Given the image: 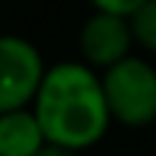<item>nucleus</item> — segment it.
<instances>
[{
	"label": "nucleus",
	"mask_w": 156,
	"mask_h": 156,
	"mask_svg": "<svg viewBox=\"0 0 156 156\" xmlns=\"http://www.w3.org/2000/svg\"><path fill=\"white\" fill-rule=\"evenodd\" d=\"M130 29H133V41L145 52L156 55V0H145L139 9L130 15Z\"/></svg>",
	"instance_id": "6"
},
{
	"label": "nucleus",
	"mask_w": 156,
	"mask_h": 156,
	"mask_svg": "<svg viewBox=\"0 0 156 156\" xmlns=\"http://www.w3.org/2000/svg\"><path fill=\"white\" fill-rule=\"evenodd\" d=\"M133 44L136 41H133V29H130V17L95 9L78 29V52H81L78 61L101 73L116 61L127 58Z\"/></svg>",
	"instance_id": "4"
},
{
	"label": "nucleus",
	"mask_w": 156,
	"mask_h": 156,
	"mask_svg": "<svg viewBox=\"0 0 156 156\" xmlns=\"http://www.w3.org/2000/svg\"><path fill=\"white\" fill-rule=\"evenodd\" d=\"M44 145V130L29 107L0 113V156H35Z\"/></svg>",
	"instance_id": "5"
},
{
	"label": "nucleus",
	"mask_w": 156,
	"mask_h": 156,
	"mask_svg": "<svg viewBox=\"0 0 156 156\" xmlns=\"http://www.w3.org/2000/svg\"><path fill=\"white\" fill-rule=\"evenodd\" d=\"M35 156H78V153L69 151V147H58V145H49V142H46V145L41 147Z\"/></svg>",
	"instance_id": "8"
},
{
	"label": "nucleus",
	"mask_w": 156,
	"mask_h": 156,
	"mask_svg": "<svg viewBox=\"0 0 156 156\" xmlns=\"http://www.w3.org/2000/svg\"><path fill=\"white\" fill-rule=\"evenodd\" d=\"M32 113L49 145L69 147L75 153L98 145L110 127L101 75L84 61L46 67L32 98Z\"/></svg>",
	"instance_id": "1"
},
{
	"label": "nucleus",
	"mask_w": 156,
	"mask_h": 156,
	"mask_svg": "<svg viewBox=\"0 0 156 156\" xmlns=\"http://www.w3.org/2000/svg\"><path fill=\"white\" fill-rule=\"evenodd\" d=\"M44 69V55L32 41L0 35V113L32 104Z\"/></svg>",
	"instance_id": "3"
},
{
	"label": "nucleus",
	"mask_w": 156,
	"mask_h": 156,
	"mask_svg": "<svg viewBox=\"0 0 156 156\" xmlns=\"http://www.w3.org/2000/svg\"><path fill=\"white\" fill-rule=\"evenodd\" d=\"M101 90L110 122L124 127H147L156 122V67L145 58L127 55L101 69Z\"/></svg>",
	"instance_id": "2"
},
{
	"label": "nucleus",
	"mask_w": 156,
	"mask_h": 156,
	"mask_svg": "<svg viewBox=\"0 0 156 156\" xmlns=\"http://www.w3.org/2000/svg\"><path fill=\"white\" fill-rule=\"evenodd\" d=\"M90 3H93V9H98V12H110V15L130 17L145 0H90Z\"/></svg>",
	"instance_id": "7"
}]
</instances>
